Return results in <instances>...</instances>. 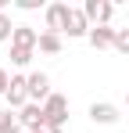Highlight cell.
<instances>
[{
  "instance_id": "6",
  "label": "cell",
  "mask_w": 129,
  "mask_h": 133,
  "mask_svg": "<svg viewBox=\"0 0 129 133\" xmlns=\"http://www.w3.org/2000/svg\"><path fill=\"white\" fill-rule=\"evenodd\" d=\"M90 119L101 122V126H115V122H118V108H115L111 101H93V104H90Z\"/></svg>"
},
{
  "instance_id": "14",
  "label": "cell",
  "mask_w": 129,
  "mask_h": 133,
  "mask_svg": "<svg viewBox=\"0 0 129 133\" xmlns=\"http://www.w3.org/2000/svg\"><path fill=\"white\" fill-rule=\"evenodd\" d=\"M11 36H15V25H11V15H4V11H0V43H7Z\"/></svg>"
},
{
  "instance_id": "13",
  "label": "cell",
  "mask_w": 129,
  "mask_h": 133,
  "mask_svg": "<svg viewBox=\"0 0 129 133\" xmlns=\"http://www.w3.org/2000/svg\"><path fill=\"white\" fill-rule=\"evenodd\" d=\"M11 61L18 68H25L29 61H32V50H25V47H11Z\"/></svg>"
},
{
  "instance_id": "10",
  "label": "cell",
  "mask_w": 129,
  "mask_h": 133,
  "mask_svg": "<svg viewBox=\"0 0 129 133\" xmlns=\"http://www.w3.org/2000/svg\"><path fill=\"white\" fill-rule=\"evenodd\" d=\"M64 15H68V4H50L47 7V32H61L64 29Z\"/></svg>"
},
{
  "instance_id": "9",
  "label": "cell",
  "mask_w": 129,
  "mask_h": 133,
  "mask_svg": "<svg viewBox=\"0 0 129 133\" xmlns=\"http://www.w3.org/2000/svg\"><path fill=\"white\" fill-rule=\"evenodd\" d=\"M11 47H25V50H36V47H40V32H36L32 25H15Z\"/></svg>"
},
{
  "instance_id": "2",
  "label": "cell",
  "mask_w": 129,
  "mask_h": 133,
  "mask_svg": "<svg viewBox=\"0 0 129 133\" xmlns=\"http://www.w3.org/2000/svg\"><path fill=\"white\" fill-rule=\"evenodd\" d=\"M90 18L83 15V7H68V15H64V29L61 32H68L72 40H79V36H90Z\"/></svg>"
},
{
  "instance_id": "8",
  "label": "cell",
  "mask_w": 129,
  "mask_h": 133,
  "mask_svg": "<svg viewBox=\"0 0 129 133\" xmlns=\"http://www.w3.org/2000/svg\"><path fill=\"white\" fill-rule=\"evenodd\" d=\"M115 32H118V29H111V25H93L86 40H90L93 50H108V47H115Z\"/></svg>"
},
{
  "instance_id": "3",
  "label": "cell",
  "mask_w": 129,
  "mask_h": 133,
  "mask_svg": "<svg viewBox=\"0 0 129 133\" xmlns=\"http://www.w3.org/2000/svg\"><path fill=\"white\" fill-rule=\"evenodd\" d=\"M83 15L90 18V25H111L115 4H108V0H86V4H83Z\"/></svg>"
},
{
  "instance_id": "18",
  "label": "cell",
  "mask_w": 129,
  "mask_h": 133,
  "mask_svg": "<svg viewBox=\"0 0 129 133\" xmlns=\"http://www.w3.org/2000/svg\"><path fill=\"white\" fill-rule=\"evenodd\" d=\"M32 133H61V130H58V126H50V122H43L40 130H32Z\"/></svg>"
},
{
  "instance_id": "17",
  "label": "cell",
  "mask_w": 129,
  "mask_h": 133,
  "mask_svg": "<svg viewBox=\"0 0 129 133\" xmlns=\"http://www.w3.org/2000/svg\"><path fill=\"white\" fill-rule=\"evenodd\" d=\"M18 7H22V11H36V7H40V0H18Z\"/></svg>"
},
{
  "instance_id": "16",
  "label": "cell",
  "mask_w": 129,
  "mask_h": 133,
  "mask_svg": "<svg viewBox=\"0 0 129 133\" xmlns=\"http://www.w3.org/2000/svg\"><path fill=\"white\" fill-rule=\"evenodd\" d=\"M7 87H11V76H7V72H4V68H0V97H4V94H7Z\"/></svg>"
},
{
  "instance_id": "11",
  "label": "cell",
  "mask_w": 129,
  "mask_h": 133,
  "mask_svg": "<svg viewBox=\"0 0 129 133\" xmlns=\"http://www.w3.org/2000/svg\"><path fill=\"white\" fill-rule=\"evenodd\" d=\"M40 50L43 54H58L61 50V32H40Z\"/></svg>"
},
{
  "instance_id": "12",
  "label": "cell",
  "mask_w": 129,
  "mask_h": 133,
  "mask_svg": "<svg viewBox=\"0 0 129 133\" xmlns=\"http://www.w3.org/2000/svg\"><path fill=\"white\" fill-rule=\"evenodd\" d=\"M22 126H18V119L11 115V111H0V133H18Z\"/></svg>"
},
{
  "instance_id": "4",
  "label": "cell",
  "mask_w": 129,
  "mask_h": 133,
  "mask_svg": "<svg viewBox=\"0 0 129 133\" xmlns=\"http://www.w3.org/2000/svg\"><path fill=\"white\" fill-rule=\"evenodd\" d=\"M4 101L11 104V108H25L29 104V76H11V87H7V94H4Z\"/></svg>"
},
{
  "instance_id": "7",
  "label": "cell",
  "mask_w": 129,
  "mask_h": 133,
  "mask_svg": "<svg viewBox=\"0 0 129 133\" xmlns=\"http://www.w3.org/2000/svg\"><path fill=\"white\" fill-rule=\"evenodd\" d=\"M43 122H47V111H43V104H25V108L18 111V126H25V130H40Z\"/></svg>"
},
{
  "instance_id": "19",
  "label": "cell",
  "mask_w": 129,
  "mask_h": 133,
  "mask_svg": "<svg viewBox=\"0 0 129 133\" xmlns=\"http://www.w3.org/2000/svg\"><path fill=\"white\" fill-rule=\"evenodd\" d=\"M126 104H129V94H126Z\"/></svg>"
},
{
  "instance_id": "5",
  "label": "cell",
  "mask_w": 129,
  "mask_h": 133,
  "mask_svg": "<svg viewBox=\"0 0 129 133\" xmlns=\"http://www.w3.org/2000/svg\"><path fill=\"white\" fill-rule=\"evenodd\" d=\"M50 94H54L50 90V76L47 72H32L29 76V104H47Z\"/></svg>"
},
{
  "instance_id": "1",
  "label": "cell",
  "mask_w": 129,
  "mask_h": 133,
  "mask_svg": "<svg viewBox=\"0 0 129 133\" xmlns=\"http://www.w3.org/2000/svg\"><path fill=\"white\" fill-rule=\"evenodd\" d=\"M43 111H47V122L61 130L64 122H68V97H64V94H50L47 104H43Z\"/></svg>"
},
{
  "instance_id": "15",
  "label": "cell",
  "mask_w": 129,
  "mask_h": 133,
  "mask_svg": "<svg viewBox=\"0 0 129 133\" xmlns=\"http://www.w3.org/2000/svg\"><path fill=\"white\" fill-rule=\"evenodd\" d=\"M115 50L118 54H129V29H118L115 32Z\"/></svg>"
}]
</instances>
